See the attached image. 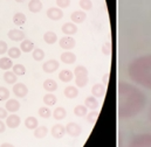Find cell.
Returning a JSON list of instances; mask_svg holds the SVG:
<instances>
[{"label": "cell", "mask_w": 151, "mask_h": 147, "mask_svg": "<svg viewBox=\"0 0 151 147\" xmlns=\"http://www.w3.org/2000/svg\"><path fill=\"white\" fill-rule=\"evenodd\" d=\"M118 91V117L130 118L138 114L145 106V95L136 86L121 82L117 88Z\"/></svg>", "instance_id": "6da1fadb"}, {"label": "cell", "mask_w": 151, "mask_h": 147, "mask_svg": "<svg viewBox=\"0 0 151 147\" xmlns=\"http://www.w3.org/2000/svg\"><path fill=\"white\" fill-rule=\"evenodd\" d=\"M128 74L135 83L151 89V54L135 59L128 67Z\"/></svg>", "instance_id": "7a4b0ae2"}, {"label": "cell", "mask_w": 151, "mask_h": 147, "mask_svg": "<svg viewBox=\"0 0 151 147\" xmlns=\"http://www.w3.org/2000/svg\"><path fill=\"white\" fill-rule=\"evenodd\" d=\"M75 84L78 88H84L88 84V70L83 66H77L74 69Z\"/></svg>", "instance_id": "3957f363"}, {"label": "cell", "mask_w": 151, "mask_h": 147, "mask_svg": "<svg viewBox=\"0 0 151 147\" xmlns=\"http://www.w3.org/2000/svg\"><path fill=\"white\" fill-rule=\"evenodd\" d=\"M128 147H151V133L138 134L134 137Z\"/></svg>", "instance_id": "277c9868"}, {"label": "cell", "mask_w": 151, "mask_h": 147, "mask_svg": "<svg viewBox=\"0 0 151 147\" xmlns=\"http://www.w3.org/2000/svg\"><path fill=\"white\" fill-rule=\"evenodd\" d=\"M59 46L65 50H70L76 46V41L72 36H63L59 40Z\"/></svg>", "instance_id": "5b68a950"}, {"label": "cell", "mask_w": 151, "mask_h": 147, "mask_svg": "<svg viewBox=\"0 0 151 147\" xmlns=\"http://www.w3.org/2000/svg\"><path fill=\"white\" fill-rule=\"evenodd\" d=\"M47 18L53 21H59L63 18V11L58 7H50L47 9Z\"/></svg>", "instance_id": "8992f818"}, {"label": "cell", "mask_w": 151, "mask_h": 147, "mask_svg": "<svg viewBox=\"0 0 151 147\" xmlns=\"http://www.w3.org/2000/svg\"><path fill=\"white\" fill-rule=\"evenodd\" d=\"M13 93L19 98H24L28 93V88L24 83H15L13 85Z\"/></svg>", "instance_id": "52a82bcc"}, {"label": "cell", "mask_w": 151, "mask_h": 147, "mask_svg": "<svg viewBox=\"0 0 151 147\" xmlns=\"http://www.w3.org/2000/svg\"><path fill=\"white\" fill-rule=\"evenodd\" d=\"M20 123H21V119H20V117H19L18 114H15V113H12V114L7 116L6 121H5L6 126L9 127V128H17V127L20 125Z\"/></svg>", "instance_id": "ba28073f"}, {"label": "cell", "mask_w": 151, "mask_h": 147, "mask_svg": "<svg viewBox=\"0 0 151 147\" xmlns=\"http://www.w3.org/2000/svg\"><path fill=\"white\" fill-rule=\"evenodd\" d=\"M59 67H60V63H59L56 60H48V61H46V62L43 63L42 69H43L45 73L52 74V73H54V71H56V70L59 69Z\"/></svg>", "instance_id": "9c48e42d"}, {"label": "cell", "mask_w": 151, "mask_h": 147, "mask_svg": "<svg viewBox=\"0 0 151 147\" xmlns=\"http://www.w3.org/2000/svg\"><path fill=\"white\" fill-rule=\"evenodd\" d=\"M82 132V127L76 123H69L66 126V133H68L70 137H78Z\"/></svg>", "instance_id": "30bf717a"}, {"label": "cell", "mask_w": 151, "mask_h": 147, "mask_svg": "<svg viewBox=\"0 0 151 147\" xmlns=\"http://www.w3.org/2000/svg\"><path fill=\"white\" fill-rule=\"evenodd\" d=\"M50 133L52 136L55 138V139H61L63 138V136L66 134V126L61 125V124H55L52 130H50Z\"/></svg>", "instance_id": "8fae6325"}, {"label": "cell", "mask_w": 151, "mask_h": 147, "mask_svg": "<svg viewBox=\"0 0 151 147\" xmlns=\"http://www.w3.org/2000/svg\"><path fill=\"white\" fill-rule=\"evenodd\" d=\"M8 37H9V40L18 42V41H24L26 37V34L24 31H20V29H11L8 32Z\"/></svg>", "instance_id": "7c38bea8"}, {"label": "cell", "mask_w": 151, "mask_h": 147, "mask_svg": "<svg viewBox=\"0 0 151 147\" xmlns=\"http://www.w3.org/2000/svg\"><path fill=\"white\" fill-rule=\"evenodd\" d=\"M70 19H72V22H74L75 25L76 24H82V22L86 21L87 14H86L84 11H75V12L72 13Z\"/></svg>", "instance_id": "4fadbf2b"}, {"label": "cell", "mask_w": 151, "mask_h": 147, "mask_svg": "<svg viewBox=\"0 0 151 147\" xmlns=\"http://www.w3.org/2000/svg\"><path fill=\"white\" fill-rule=\"evenodd\" d=\"M60 59H61V61H62L65 64H74L76 61V55L74 53L67 50V51H65V53L61 54Z\"/></svg>", "instance_id": "5bb4252c"}, {"label": "cell", "mask_w": 151, "mask_h": 147, "mask_svg": "<svg viewBox=\"0 0 151 147\" xmlns=\"http://www.w3.org/2000/svg\"><path fill=\"white\" fill-rule=\"evenodd\" d=\"M5 109L8 111V112H11V113H15L17 111H19V109H20V102H18L14 98H9L6 102Z\"/></svg>", "instance_id": "9a60e30c"}, {"label": "cell", "mask_w": 151, "mask_h": 147, "mask_svg": "<svg viewBox=\"0 0 151 147\" xmlns=\"http://www.w3.org/2000/svg\"><path fill=\"white\" fill-rule=\"evenodd\" d=\"M106 91H107V89H106V85L104 84H101V83H97V84H95L94 86H93V89H91V93H93V96L94 97H103L104 95H106Z\"/></svg>", "instance_id": "2e32d148"}, {"label": "cell", "mask_w": 151, "mask_h": 147, "mask_svg": "<svg viewBox=\"0 0 151 147\" xmlns=\"http://www.w3.org/2000/svg\"><path fill=\"white\" fill-rule=\"evenodd\" d=\"M62 32H63V34H66L67 36L74 35L76 32H77V26H76L74 22H66V24H63V26H62Z\"/></svg>", "instance_id": "e0dca14e"}, {"label": "cell", "mask_w": 151, "mask_h": 147, "mask_svg": "<svg viewBox=\"0 0 151 147\" xmlns=\"http://www.w3.org/2000/svg\"><path fill=\"white\" fill-rule=\"evenodd\" d=\"M59 78L63 83H69L74 78V73L72 70H69V69H63V70H61L60 74H59Z\"/></svg>", "instance_id": "ac0fdd59"}, {"label": "cell", "mask_w": 151, "mask_h": 147, "mask_svg": "<svg viewBox=\"0 0 151 147\" xmlns=\"http://www.w3.org/2000/svg\"><path fill=\"white\" fill-rule=\"evenodd\" d=\"M99 101H97V98L96 97H94V96H89V97H87L86 98V101H84V105L87 106V109L88 110H96L97 108H99Z\"/></svg>", "instance_id": "d6986e66"}, {"label": "cell", "mask_w": 151, "mask_h": 147, "mask_svg": "<svg viewBox=\"0 0 151 147\" xmlns=\"http://www.w3.org/2000/svg\"><path fill=\"white\" fill-rule=\"evenodd\" d=\"M34 47H35L34 42L31 41V40H27V39L24 40V41H21V43H20V49L24 53H31V51H33L34 50Z\"/></svg>", "instance_id": "ffe728a7"}, {"label": "cell", "mask_w": 151, "mask_h": 147, "mask_svg": "<svg viewBox=\"0 0 151 147\" xmlns=\"http://www.w3.org/2000/svg\"><path fill=\"white\" fill-rule=\"evenodd\" d=\"M63 95L69 98V99H73V98H76L78 96V90L76 86H73V85H68L66 86V89L63 90Z\"/></svg>", "instance_id": "44dd1931"}, {"label": "cell", "mask_w": 151, "mask_h": 147, "mask_svg": "<svg viewBox=\"0 0 151 147\" xmlns=\"http://www.w3.org/2000/svg\"><path fill=\"white\" fill-rule=\"evenodd\" d=\"M43 88H45V90L47 92H54V91L58 90V83L54 79L48 78V79H46L43 82Z\"/></svg>", "instance_id": "7402d4cb"}, {"label": "cell", "mask_w": 151, "mask_h": 147, "mask_svg": "<svg viewBox=\"0 0 151 147\" xmlns=\"http://www.w3.org/2000/svg\"><path fill=\"white\" fill-rule=\"evenodd\" d=\"M43 103H45L46 106H54L58 103V98H56V96L54 93L48 92L43 97Z\"/></svg>", "instance_id": "603a6c76"}, {"label": "cell", "mask_w": 151, "mask_h": 147, "mask_svg": "<svg viewBox=\"0 0 151 147\" xmlns=\"http://www.w3.org/2000/svg\"><path fill=\"white\" fill-rule=\"evenodd\" d=\"M13 62H12V59L11 57H1L0 59V69L5 70V71H8L9 69L13 68Z\"/></svg>", "instance_id": "cb8c5ba5"}, {"label": "cell", "mask_w": 151, "mask_h": 147, "mask_svg": "<svg viewBox=\"0 0 151 147\" xmlns=\"http://www.w3.org/2000/svg\"><path fill=\"white\" fill-rule=\"evenodd\" d=\"M28 9L32 13H39L42 9V2L40 0H29V2H28Z\"/></svg>", "instance_id": "d4e9b609"}, {"label": "cell", "mask_w": 151, "mask_h": 147, "mask_svg": "<svg viewBox=\"0 0 151 147\" xmlns=\"http://www.w3.org/2000/svg\"><path fill=\"white\" fill-rule=\"evenodd\" d=\"M25 126L28 130H35L39 126V121L35 117H27L25 120Z\"/></svg>", "instance_id": "484cf974"}, {"label": "cell", "mask_w": 151, "mask_h": 147, "mask_svg": "<svg viewBox=\"0 0 151 147\" xmlns=\"http://www.w3.org/2000/svg\"><path fill=\"white\" fill-rule=\"evenodd\" d=\"M17 78H18V76L15 75V74L13 73V71H6V73L4 74V81H5V83H7V84H15L17 83Z\"/></svg>", "instance_id": "4316f807"}, {"label": "cell", "mask_w": 151, "mask_h": 147, "mask_svg": "<svg viewBox=\"0 0 151 147\" xmlns=\"http://www.w3.org/2000/svg\"><path fill=\"white\" fill-rule=\"evenodd\" d=\"M48 134V128L46 126H38L34 130V137L37 139H43Z\"/></svg>", "instance_id": "83f0119b"}, {"label": "cell", "mask_w": 151, "mask_h": 147, "mask_svg": "<svg viewBox=\"0 0 151 147\" xmlns=\"http://www.w3.org/2000/svg\"><path fill=\"white\" fill-rule=\"evenodd\" d=\"M13 22L17 26H22L26 22V15L24 13H20V12L19 13H15L13 15Z\"/></svg>", "instance_id": "f1b7e54d"}, {"label": "cell", "mask_w": 151, "mask_h": 147, "mask_svg": "<svg viewBox=\"0 0 151 147\" xmlns=\"http://www.w3.org/2000/svg\"><path fill=\"white\" fill-rule=\"evenodd\" d=\"M43 40L48 44H54L58 41V35L54 32H46L43 35Z\"/></svg>", "instance_id": "f546056e"}, {"label": "cell", "mask_w": 151, "mask_h": 147, "mask_svg": "<svg viewBox=\"0 0 151 147\" xmlns=\"http://www.w3.org/2000/svg\"><path fill=\"white\" fill-rule=\"evenodd\" d=\"M53 116H54V119H56V120H62V119H65L66 118V116H67V111L65 108H56L54 112H53Z\"/></svg>", "instance_id": "4dcf8cb0"}, {"label": "cell", "mask_w": 151, "mask_h": 147, "mask_svg": "<svg viewBox=\"0 0 151 147\" xmlns=\"http://www.w3.org/2000/svg\"><path fill=\"white\" fill-rule=\"evenodd\" d=\"M74 114H75L76 117H84V116H87L88 114L87 106L86 105H82V104L76 105L75 108H74Z\"/></svg>", "instance_id": "1f68e13d"}, {"label": "cell", "mask_w": 151, "mask_h": 147, "mask_svg": "<svg viewBox=\"0 0 151 147\" xmlns=\"http://www.w3.org/2000/svg\"><path fill=\"white\" fill-rule=\"evenodd\" d=\"M7 55L11 59H19L21 56V49L18 47H11L7 50Z\"/></svg>", "instance_id": "d6a6232c"}, {"label": "cell", "mask_w": 151, "mask_h": 147, "mask_svg": "<svg viewBox=\"0 0 151 147\" xmlns=\"http://www.w3.org/2000/svg\"><path fill=\"white\" fill-rule=\"evenodd\" d=\"M32 56H33V59L35 61H42L45 59V51L41 48H35L32 51Z\"/></svg>", "instance_id": "836d02e7"}, {"label": "cell", "mask_w": 151, "mask_h": 147, "mask_svg": "<svg viewBox=\"0 0 151 147\" xmlns=\"http://www.w3.org/2000/svg\"><path fill=\"white\" fill-rule=\"evenodd\" d=\"M12 71L17 76H24L26 74V68L22 64H14L13 68H12Z\"/></svg>", "instance_id": "e575fe53"}, {"label": "cell", "mask_w": 151, "mask_h": 147, "mask_svg": "<svg viewBox=\"0 0 151 147\" xmlns=\"http://www.w3.org/2000/svg\"><path fill=\"white\" fill-rule=\"evenodd\" d=\"M39 116L41 118H45V119H48L50 116H52V111L48 106H42L39 109Z\"/></svg>", "instance_id": "d590c367"}, {"label": "cell", "mask_w": 151, "mask_h": 147, "mask_svg": "<svg viewBox=\"0 0 151 147\" xmlns=\"http://www.w3.org/2000/svg\"><path fill=\"white\" fill-rule=\"evenodd\" d=\"M9 90L5 86H0V102H5L7 99H9Z\"/></svg>", "instance_id": "8d00e7d4"}, {"label": "cell", "mask_w": 151, "mask_h": 147, "mask_svg": "<svg viewBox=\"0 0 151 147\" xmlns=\"http://www.w3.org/2000/svg\"><path fill=\"white\" fill-rule=\"evenodd\" d=\"M78 5H80V8H82L83 11H90L93 8L91 0H80Z\"/></svg>", "instance_id": "74e56055"}, {"label": "cell", "mask_w": 151, "mask_h": 147, "mask_svg": "<svg viewBox=\"0 0 151 147\" xmlns=\"http://www.w3.org/2000/svg\"><path fill=\"white\" fill-rule=\"evenodd\" d=\"M99 112L97 111H90L88 114H87V121L89 123V124H94L96 120H97V118H99Z\"/></svg>", "instance_id": "f35d334b"}, {"label": "cell", "mask_w": 151, "mask_h": 147, "mask_svg": "<svg viewBox=\"0 0 151 147\" xmlns=\"http://www.w3.org/2000/svg\"><path fill=\"white\" fill-rule=\"evenodd\" d=\"M56 5L59 8H67L70 5V0H56Z\"/></svg>", "instance_id": "ab89813d"}, {"label": "cell", "mask_w": 151, "mask_h": 147, "mask_svg": "<svg viewBox=\"0 0 151 147\" xmlns=\"http://www.w3.org/2000/svg\"><path fill=\"white\" fill-rule=\"evenodd\" d=\"M102 53L104 55H110V53H111V44L109 42L104 43V46L102 47Z\"/></svg>", "instance_id": "60d3db41"}, {"label": "cell", "mask_w": 151, "mask_h": 147, "mask_svg": "<svg viewBox=\"0 0 151 147\" xmlns=\"http://www.w3.org/2000/svg\"><path fill=\"white\" fill-rule=\"evenodd\" d=\"M7 50H8V46H7V43H6L5 41H0V55L6 54Z\"/></svg>", "instance_id": "b9f144b4"}, {"label": "cell", "mask_w": 151, "mask_h": 147, "mask_svg": "<svg viewBox=\"0 0 151 147\" xmlns=\"http://www.w3.org/2000/svg\"><path fill=\"white\" fill-rule=\"evenodd\" d=\"M7 112L5 108H0V119H6L7 118Z\"/></svg>", "instance_id": "7bdbcfd3"}, {"label": "cell", "mask_w": 151, "mask_h": 147, "mask_svg": "<svg viewBox=\"0 0 151 147\" xmlns=\"http://www.w3.org/2000/svg\"><path fill=\"white\" fill-rule=\"evenodd\" d=\"M5 130H6V124L2 120H0V133H4Z\"/></svg>", "instance_id": "ee69618b"}, {"label": "cell", "mask_w": 151, "mask_h": 147, "mask_svg": "<svg viewBox=\"0 0 151 147\" xmlns=\"http://www.w3.org/2000/svg\"><path fill=\"white\" fill-rule=\"evenodd\" d=\"M108 77H109V75H108V74H106V75L103 76V78H102V81H103V84H104V85H107V84H108Z\"/></svg>", "instance_id": "f6af8a7d"}, {"label": "cell", "mask_w": 151, "mask_h": 147, "mask_svg": "<svg viewBox=\"0 0 151 147\" xmlns=\"http://www.w3.org/2000/svg\"><path fill=\"white\" fill-rule=\"evenodd\" d=\"M0 147H14V145H12L9 143H4L2 145H0Z\"/></svg>", "instance_id": "bcb514c9"}, {"label": "cell", "mask_w": 151, "mask_h": 147, "mask_svg": "<svg viewBox=\"0 0 151 147\" xmlns=\"http://www.w3.org/2000/svg\"><path fill=\"white\" fill-rule=\"evenodd\" d=\"M17 2H24V1H26V0H15Z\"/></svg>", "instance_id": "7dc6e473"}, {"label": "cell", "mask_w": 151, "mask_h": 147, "mask_svg": "<svg viewBox=\"0 0 151 147\" xmlns=\"http://www.w3.org/2000/svg\"><path fill=\"white\" fill-rule=\"evenodd\" d=\"M150 119H151V112H150Z\"/></svg>", "instance_id": "c3c4849f"}]
</instances>
